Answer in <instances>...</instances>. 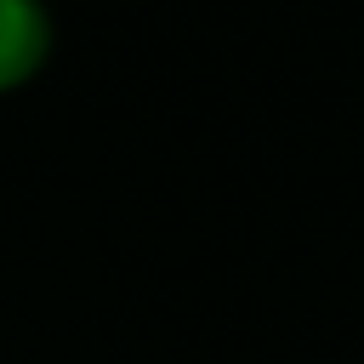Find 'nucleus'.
I'll list each match as a JSON object with an SVG mask.
<instances>
[{
    "instance_id": "obj_1",
    "label": "nucleus",
    "mask_w": 364,
    "mask_h": 364,
    "mask_svg": "<svg viewBox=\"0 0 364 364\" xmlns=\"http://www.w3.org/2000/svg\"><path fill=\"white\" fill-rule=\"evenodd\" d=\"M51 57V17L40 0H0V97L28 85Z\"/></svg>"
}]
</instances>
